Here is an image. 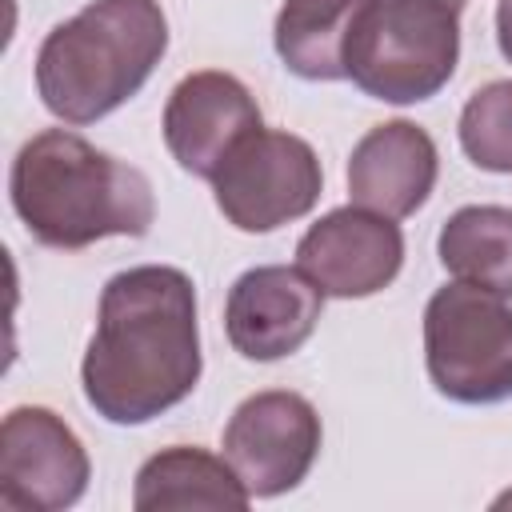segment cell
Instances as JSON below:
<instances>
[{
  "label": "cell",
  "instance_id": "obj_3",
  "mask_svg": "<svg viewBox=\"0 0 512 512\" xmlns=\"http://www.w3.org/2000/svg\"><path fill=\"white\" fill-rule=\"evenodd\" d=\"M168 52L160 0H92L36 52V92L64 124H96L132 100Z\"/></svg>",
  "mask_w": 512,
  "mask_h": 512
},
{
  "label": "cell",
  "instance_id": "obj_7",
  "mask_svg": "<svg viewBox=\"0 0 512 512\" xmlns=\"http://www.w3.org/2000/svg\"><path fill=\"white\" fill-rule=\"evenodd\" d=\"M320 416L312 400L288 388H268L236 404L224 424V460L260 500L292 492L320 456Z\"/></svg>",
  "mask_w": 512,
  "mask_h": 512
},
{
  "label": "cell",
  "instance_id": "obj_8",
  "mask_svg": "<svg viewBox=\"0 0 512 512\" xmlns=\"http://www.w3.org/2000/svg\"><path fill=\"white\" fill-rule=\"evenodd\" d=\"M92 480L80 436L40 404H20L0 424V504L16 512L72 508Z\"/></svg>",
  "mask_w": 512,
  "mask_h": 512
},
{
  "label": "cell",
  "instance_id": "obj_5",
  "mask_svg": "<svg viewBox=\"0 0 512 512\" xmlns=\"http://www.w3.org/2000/svg\"><path fill=\"white\" fill-rule=\"evenodd\" d=\"M424 364L440 396L500 404L512 396V308L476 284H444L424 304Z\"/></svg>",
  "mask_w": 512,
  "mask_h": 512
},
{
  "label": "cell",
  "instance_id": "obj_12",
  "mask_svg": "<svg viewBox=\"0 0 512 512\" xmlns=\"http://www.w3.org/2000/svg\"><path fill=\"white\" fill-rule=\"evenodd\" d=\"M440 156L432 136L412 120H388L368 128L348 156V196L352 204L404 220L436 188Z\"/></svg>",
  "mask_w": 512,
  "mask_h": 512
},
{
  "label": "cell",
  "instance_id": "obj_16",
  "mask_svg": "<svg viewBox=\"0 0 512 512\" xmlns=\"http://www.w3.org/2000/svg\"><path fill=\"white\" fill-rule=\"evenodd\" d=\"M460 148L476 168L512 176V80H492L468 96L460 112Z\"/></svg>",
  "mask_w": 512,
  "mask_h": 512
},
{
  "label": "cell",
  "instance_id": "obj_6",
  "mask_svg": "<svg viewBox=\"0 0 512 512\" xmlns=\"http://www.w3.org/2000/svg\"><path fill=\"white\" fill-rule=\"evenodd\" d=\"M216 208L240 232H272L316 208L324 192V168L308 140L260 128L252 132L212 176Z\"/></svg>",
  "mask_w": 512,
  "mask_h": 512
},
{
  "label": "cell",
  "instance_id": "obj_10",
  "mask_svg": "<svg viewBox=\"0 0 512 512\" xmlns=\"http://www.w3.org/2000/svg\"><path fill=\"white\" fill-rule=\"evenodd\" d=\"M260 128V104L232 72H192L164 104V144L172 160L200 180H212L224 160Z\"/></svg>",
  "mask_w": 512,
  "mask_h": 512
},
{
  "label": "cell",
  "instance_id": "obj_13",
  "mask_svg": "<svg viewBox=\"0 0 512 512\" xmlns=\"http://www.w3.org/2000/svg\"><path fill=\"white\" fill-rule=\"evenodd\" d=\"M252 492L224 456L192 444H172L148 456L132 484L136 512H180V508H248Z\"/></svg>",
  "mask_w": 512,
  "mask_h": 512
},
{
  "label": "cell",
  "instance_id": "obj_9",
  "mask_svg": "<svg viewBox=\"0 0 512 512\" xmlns=\"http://www.w3.org/2000/svg\"><path fill=\"white\" fill-rule=\"evenodd\" d=\"M404 264V232L392 216L360 204L332 208L296 244V268L336 300H364L388 288Z\"/></svg>",
  "mask_w": 512,
  "mask_h": 512
},
{
  "label": "cell",
  "instance_id": "obj_15",
  "mask_svg": "<svg viewBox=\"0 0 512 512\" xmlns=\"http://www.w3.org/2000/svg\"><path fill=\"white\" fill-rule=\"evenodd\" d=\"M440 264L476 288L512 296V208L504 204H464L436 236Z\"/></svg>",
  "mask_w": 512,
  "mask_h": 512
},
{
  "label": "cell",
  "instance_id": "obj_2",
  "mask_svg": "<svg viewBox=\"0 0 512 512\" xmlns=\"http://www.w3.org/2000/svg\"><path fill=\"white\" fill-rule=\"evenodd\" d=\"M8 196L24 232L64 252L104 236H148L156 216L148 176L68 128H44L16 152Z\"/></svg>",
  "mask_w": 512,
  "mask_h": 512
},
{
  "label": "cell",
  "instance_id": "obj_1",
  "mask_svg": "<svg viewBox=\"0 0 512 512\" xmlns=\"http://www.w3.org/2000/svg\"><path fill=\"white\" fill-rule=\"evenodd\" d=\"M196 288L172 264H136L100 292L96 332L88 340L80 384L84 400L108 424H148L176 408L200 384Z\"/></svg>",
  "mask_w": 512,
  "mask_h": 512
},
{
  "label": "cell",
  "instance_id": "obj_17",
  "mask_svg": "<svg viewBox=\"0 0 512 512\" xmlns=\"http://www.w3.org/2000/svg\"><path fill=\"white\" fill-rule=\"evenodd\" d=\"M496 44L504 52V60L512 64V0L496 4Z\"/></svg>",
  "mask_w": 512,
  "mask_h": 512
},
{
  "label": "cell",
  "instance_id": "obj_11",
  "mask_svg": "<svg viewBox=\"0 0 512 512\" xmlns=\"http://www.w3.org/2000/svg\"><path fill=\"white\" fill-rule=\"evenodd\" d=\"M324 312V292L288 264L248 268L224 300L228 344L244 360H284L304 348Z\"/></svg>",
  "mask_w": 512,
  "mask_h": 512
},
{
  "label": "cell",
  "instance_id": "obj_14",
  "mask_svg": "<svg viewBox=\"0 0 512 512\" xmlns=\"http://www.w3.org/2000/svg\"><path fill=\"white\" fill-rule=\"evenodd\" d=\"M364 0H284L272 44L300 80H344V52Z\"/></svg>",
  "mask_w": 512,
  "mask_h": 512
},
{
  "label": "cell",
  "instance_id": "obj_4",
  "mask_svg": "<svg viewBox=\"0 0 512 512\" xmlns=\"http://www.w3.org/2000/svg\"><path fill=\"white\" fill-rule=\"evenodd\" d=\"M464 0H364L356 12L344 80L384 104L432 100L460 60Z\"/></svg>",
  "mask_w": 512,
  "mask_h": 512
}]
</instances>
